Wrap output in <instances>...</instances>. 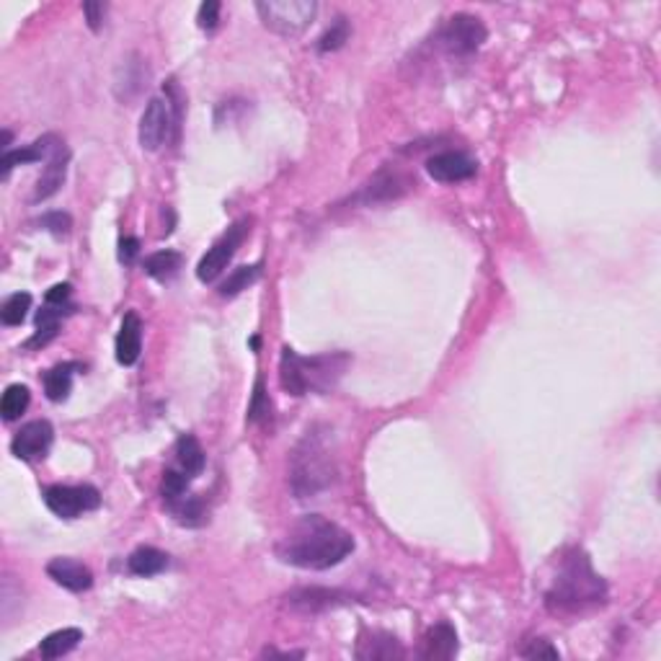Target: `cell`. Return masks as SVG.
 Returning a JSON list of instances; mask_svg holds the SVG:
<instances>
[{
	"mask_svg": "<svg viewBox=\"0 0 661 661\" xmlns=\"http://www.w3.org/2000/svg\"><path fill=\"white\" fill-rule=\"evenodd\" d=\"M352 550H354L352 532H346L342 525L320 514L300 517L274 547L282 564L308 571L334 569Z\"/></svg>",
	"mask_w": 661,
	"mask_h": 661,
	"instance_id": "obj_1",
	"label": "cell"
},
{
	"mask_svg": "<svg viewBox=\"0 0 661 661\" xmlns=\"http://www.w3.org/2000/svg\"><path fill=\"white\" fill-rule=\"evenodd\" d=\"M605 599H607V584L592 569L589 555L579 547L569 550L561 558L558 573L546 592L547 607L553 613L569 615V613H581L587 607L602 605Z\"/></svg>",
	"mask_w": 661,
	"mask_h": 661,
	"instance_id": "obj_2",
	"label": "cell"
},
{
	"mask_svg": "<svg viewBox=\"0 0 661 661\" xmlns=\"http://www.w3.org/2000/svg\"><path fill=\"white\" fill-rule=\"evenodd\" d=\"M346 367H349L346 352L300 357L295 349L287 346L282 349V360H279V383L295 398L308 393H328L336 388Z\"/></svg>",
	"mask_w": 661,
	"mask_h": 661,
	"instance_id": "obj_3",
	"label": "cell"
},
{
	"mask_svg": "<svg viewBox=\"0 0 661 661\" xmlns=\"http://www.w3.org/2000/svg\"><path fill=\"white\" fill-rule=\"evenodd\" d=\"M336 479V462L326 445V439L316 429L308 432L292 453L290 460V486L297 499L316 496L326 491Z\"/></svg>",
	"mask_w": 661,
	"mask_h": 661,
	"instance_id": "obj_4",
	"label": "cell"
},
{
	"mask_svg": "<svg viewBox=\"0 0 661 661\" xmlns=\"http://www.w3.org/2000/svg\"><path fill=\"white\" fill-rule=\"evenodd\" d=\"M256 13L267 29L282 37H295L305 31L318 13V3L313 0H261L256 3Z\"/></svg>",
	"mask_w": 661,
	"mask_h": 661,
	"instance_id": "obj_5",
	"label": "cell"
},
{
	"mask_svg": "<svg viewBox=\"0 0 661 661\" xmlns=\"http://www.w3.org/2000/svg\"><path fill=\"white\" fill-rule=\"evenodd\" d=\"M179 106L176 101H171L168 96H156L148 101L145 112L140 116V130H137V137H140V148L148 150V153H156L160 150L168 137H171V130L179 127Z\"/></svg>",
	"mask_w": 661,
	"mask_h": 661,
	"instance_id": "obj_6",
	"label": "cell"
},
{
	"mask_svg": "<svg viewBox=\"0 0 661 661\" xmlns=\"http://www.w3.org/2000/svg\"><path fill=\"white\" fill-rule=\"evenodd\" d=\"M486 37H488V31L480 19L470 16V13H457L439 29L436 42L453 57H468V55L479 52L486 42Z\"/></svg>",
	"mask_w": 661,
	"mask_h": 661,
	"instance_id": "obj_7",
	"label": "cell"
},
{
	"mask_svg": "<svg viewBox=\"0 0 661 661\" xmlns=\"http://www.w3.org/2000/svg\"><path fill=\"white\" fill-rule=\"evenodd\" d=\"M45 504L47 509L63 520H75L86 512H93L101 506V494L98 488H93L89 483L83 486H49L45 491Z\"/></svg>",
	"mask_w": 661,
	"mask_h": 661,
	"instance_id": "obj_8",
	"label": "cell"
},
{
	"mask_svg": "<svg viewBox=\"0 0 661 661\" xmlns=\"http://www.w3.org/2000/svg\"><path fill=\"white\" fill-rule=\"evenodd\" d=\"M246 225H249L246 220H241V223L230 225L228 233H225V235H220V238L215 241V246H212V249L202 256V261L197 264V279H199L202 284H212L220 274L225 272V267L230 264V258L235 256L238 246L243 243V238H246V233H249Z\"/></svg>",
	"mask_w": 661,
	"mask_h": 661,
	"instance_id": "obj_9",
	"label": "cell"
},
{
	"mask_svg": "<svg viewBox=\"0 0 661 661\" xmlns=\"http://www.w3.org/2000/svg\"><path fill=\"white\" fill-rule=\"evenodd\" d=\"M52 439H55L52 424L45 421V419H37V421L23 424L21 429L16 432L13 442H11V453L19 457V460L34 462V460H42L49 453Z\"/></svg>",
	"mask_w": 661,
	"mask_h": 661,
	"instance_id": "obj_10",
	"label": "cell"
},
{
	"mask_svg": "<svg viewBox=\"0 0 661 661\" xmlns=\"http://www.w3.org/2000/svg\"><path fill=\"white\" fill-rule=\"evenodd\" d=\"M476 171H479V163L465 153H457V150L436 153L427 160V174L439 183L468 182L476 176Z\"/></svg>",
	"mask_w": 661,
	"mask_h": 661,
	"instance_id": "obj_11",
	"label": "cell"
},
{
	"mask_svg": "<svg viewBox=\"0 0 661 661\" xmlns=\"http://www.w3.org/2000/svg\"><path fill=\"white\" fill-rule=\"evenodd\" d=\"M65 145V140H60L57 135H45L39 140H34L31 145H23V148H11V150H3V158H0V176L8 179L11 171L16 165L23 163H39V160H49L60 148Z\"/></svg>",
	"mask_w": 661,
	"mask_h": 661,
	"instance_id": "obj_12",
	"label": "cell"
},
{
	"mask_svg": "<svg viewBox=\"0 0 661 661\" xmlns=\"http://www.w3.org/2000/svg\"><path fill=\"white\" fill-rule=\"evenodd\" d=\"M47 576L68 592H89L93 587L91 569L72 558H52L47 564Z\"/></svg>",
	"mask_w": 661,
	"mask_h": 661,
	"instance_id": "obj_13",
	"label": "cell"
},
{
	"mask_svg": "<svg viewBox=\"0 0 661 661\" xmlns=\"http://www.w3.org/2000/svg\"><path fill=\"white\" fill-rule=\"evenodd\" d=\"M68 160H70L68 145H63L52 158L47 160L45 171H42V176L37 179V186H34L31 202H45V199L55 197V194L60 191V186L65 183V176H68Z\"/></svg>",
	"mask_w": 661,
	"mask_h": 661,
	"instance_id": "obj_14",
	"label": "cell"
},
{
	"mask_svg": "<svg viewBox=\"0 0 661 661\" xmlns=\"http://www.w3.org/2000/svg\"><path fill=\"white\" fill-rule=\"evenodd\" d=\"M142 352V320L137 313H124L119 334H116V362L132 367L140 360Z\"/></svg>",
	"mask_w": 661,
	"mask_h": 661,
	"instance_id": "obj_15",
	"label": "cell"
},
{
	"mask_svg": "<svg viewBox=\"0 0 661 661\" xmlns=\"http://www.w3.org/2000/svg\"><path fill=\"white\" fill-rule=\"evenodd\" d=\"M421 659L450 661L457 654V633L450 623H436L421 640Z\"/></svg>",
	"mask_w": 661,
	"mask_h": 661,
	"instance_id": "obj_16",
	"label": "cell"
},
{
	"mask_svg": "<svg viewBox=\"0 0 661 661\" xmlns=\"http://www.w3.org/2000/svg\"><path fill=\"white\" fill-rule=\"evenodd\" d=\"M145 86H148V68H145V63L137 55H130L127 60H122V65L116 70V96L122 101H132V98H137L140 93L145 91Z\"/></svg>",
	"mask_w": 661,
	"mask_h": 661,
	"instance_id": "obj_17",
	"label": "cell"
},
{
	"mask_svg": "<svg viewBox=\"0 0 661 661\" xmlns=\"http://www.w3.org/2000/svg\"><path fill=\"white\" fill-rule=\"evenodd\" d=\"M357 657L360 659H372V661H390V659H403L406 651L398 640L388 636V633H372L369 640L360 639L357 643Z\"/></svg>",
	"mask_w": 661,
	"mask_h": 661,
	"instance_id": "obj_18",
	"label": "cell"
},
{
	"mask_svg": "<svg viewBox=\"0 0 661 661\" xmlns=\"http://www.w3.org/2000/svg\"><path fill=\"white\" fill-rule=\"evenodd\" d=\"M336 597L339 594L331 592V589H318V587H310V589H295L284 597L287 607L300 610V613H320L326 607H334L336 605Z\"/></svg>",
	"mask_w": 661,
	"mask_h": 661,
	"instance_id": "obj_19",
	"label": "cell"
},
{
	"mask_svg": "<svg viewBox=\"0 0 661 661\" xmlns=\"http://www.w3.org/2000/svg\"><path fill=\"white\" fill-rule=\"evenodd\" d=\"M176 460H179V468L189 479L202 476V470H205V450H202V445H199V439L194 434H182L179 436Z\"/></svg>",
	"mask_w": 661,
	"mask_h": 661,
	"instance_id": "obj_20",
	"label": "cell"
},
{
	"mask_svg": "<svg viewBox=\"0 0 661 661\" xmlns=\"http://www.w3.org/2000/svg\"><path fill=\"white\" fill-rule=\"evenodd\" d=\"M68 310L70 305H47L45 302V308L37 313V334H34V339L26 342V346L31 349V346H47L52 342L57 336V331H60V318Z\"/></svg>",
	"mask_w": 661,
	"mask_h": 661,
	"instance_id": "obj_21",
	"label": "cell"
},
{
	"mask_svg": "<svg viewBox=\"0 0 661 661\" xmlns=\"http://www.w3.org/2000/svg\"><path fill=\"white\" fill-rule=\"evenodd\" d=\"M127 569L132 571L135 576H156L160 571L168 569V555L158 550V547H150V546H142L137 547L135 553L127 558Z\"/></svg>",
	"mask_w": 661,
	"mask_h": 661,
	"instance_id": "obj_22",
	"label": "cell"
},
{
	"mask_svg": "<svg viewBox=\"0 0 661 661\" xmlns=\"http://www.w3.org/2000/svg\"><path fill=\"white\" fill-rule=\"evenodd\" d=\"M81 640H83V631H81V628H63V631L49 633V636L39 643V654H42V659L47 661L60 659V657L70 654Z\"/></svg>",
	"mask_w": 661,
	"mask_h": 661,
	"instance_id": "obj_23",
	"label": "cell"
},
{
	"mask_svg": "<svg viewBox=\"0 0 661 661\" xmlns=\"http://www.w3.org/2000/svg\"><path fill=\"white\" fill-rule=\"evenodd\" d=\"M78 365L75 362H65V365L52 367L45 375V393L49 401L60 403L70 395V388H72V375H75Z\"/></svg>",
	"mask_w": 661,
	"mask_h": 661,
	"instance_id": "obj_24",
	"label": "cell"
},
{
	"mask_svg": "<svg viewBox=\"0 0 661 661\" xmlns=\"http://www.w3.org/2000/svg\"><path fill=\"white\" fill-rule=\"evenodd\" d=\"M182 264H183L182 253L165 249V251L150 253V256L145 258V274L153 276V279H160V282H168V279H174V276L179 274Z\"/></svg>",
	"mask_w": 661,
	"mask_h": 661,
	"instance_id": "obj_25",
	"label": "cell"
},
{
	"mask_svg": "<svg viewBox=\"0 0 661 661\" xmlns=\"http://www.w3.org/2000/svg\"><path fill=\"white\" fill-rule=\"evenodd\" d=\"M168 509L174 512V517L186 527H199L207 520L205 504L199 496H191V494H183L182 499L168 504Z\"/></svg>",
	"mask_w": 661,
	"mask_h": 661,
	"instance_id": "obj_26",
	"label": "cell"
},
{
	"mask_svg": "<svg viewBox=\"0 0 661 661\" xmlns=\"http://www.w3.org/2000/svg\"><path fill=\"white\" fill-rule=\"evenodd\" d=\"M29 401H31V393L26 386H8L3 398H0V413L5 421H16L21 416L23 411L29 409Z\"/></svg>",
	"mask_w": 661,
	"mask_h": 661,
	"instance_id": "obj_27",
	"label": "cell"
},
{
	"mask_svg": "<svg viewBox=\"0 0 661 661\" xmlns=\"http://www.w3.org/2000/svg\"><path fill=\"white\" fill-rule=\"evenodd\" d=\"M261 276V264H253V267H238L235 272L228 274V279L220 284V297H235L241 295L243 290H249L253 282Z\"/></svg>",
	"mask_w": 661,
	"mask_h": 661,
	"instance_id": "obj_28",
	"label": "cell"
},
{
	"mask_svg": "<svg viewBox=\"0 0 661 661\" xmlns=\"http://www.w3.org/2000/svg\"><path fill=\"white\" fill-rule=\"evenodd\" d=\"M29 310H31V295L13 292L11 297H5V302L0 308V320H3V326H21L29 316Z\"/></svg>",
	"mask_w": 661,
	"mask_h": 661,
	"instance_id": "obj_29",
	"label": "cell"
},
{
	"mask_svg": "<svg viewBox=\"0 0 661 661\" xmlns=\"http://www.w3.org/2000/svg\"><path fill=\"white\" fill-rule=\"evenodd\" d=\"M160 491H163V499H165V504L182 499L183 494L189 491V476H186L183 470H174V468H168V470L163 473V480H160Z\"/></svg>",
	"mask_w": 661,
	"mask_h": 661,
	"instance_id": "obj_30",
	"label": "cell"
},
{
	"mask_svg": "<svg viewBox=\"0 0 661 661\" xmlns=\"http://www.w3.org/2000/svg\"><path fill=\"white\" fill-rule=\"evenodd\" d=\"M349 23L343 16H339L336 21L331 23V29H326V34L318 39V52H336V49H342L346 45V39H349Z\"/></svg>",
	"mask_w": 661,
	"mask_h": 661,
	"instance_id": "obj_31",
	"label": "cell"
},
{
	"mask_svg": "<svg viewBox=\"0 0 661 661\" xmlns=\"http://www.w3.org/2000/svg\"><path fill=\"white\" fill-rule=\"evenodd\" d=\"M269 411H272V403H269V398H267V393H264V380L258 377V380H256V388H253L251 406H249V421H261V419H267Z\"/></svg>",
	"mask_w": 661,
	"mask_h": 661,
	"instance_id": "obj_32",
	"label": "cell"
},
{
	"mask_svg": "<svg viewBox=\"0 0 661 661\" xmlns=\"http://www.w3.org/2000/svg\"><path fill=\"white\" fill-rule=\"evenodd\" d=\"M37 223L45 230H49L52 235H68L70 228H72V220H70V215H65V212H47Z\"/></svg>",
	"mask_w": 661,
	"mask_h": 661,
	"instance_id": "obj_33",
	"label": "cell"
},
{
	"mask_svg": "<svg viewBox=\"0 0 661 661\" xmlns=\"http://www.w3.org/2000/svg\"><path fill=\"white\" fill-rule=\"evenodd\" d=\"M220 3L217 0H207L199 5V13H197V23H199V29H207V31H212L217 21H220Z\"/></svg>",
	"mask_w": 661,
	"mask_h": 661,
	"instance_id": "obj_34",
	"label": "cell"
},
{
	"mask_svg": "<svg viewBox=\"0 0 661 661\" xmlns=\"http://www.w3.org/2000/svg\"><path fill=\"white\" fill-rule=\"evenodd\" d=\"M522 657H527V659H558V651L550 646V640L538 639L530 640V646L522 648Z\"/></svg>",
	"mask_w": 661,
	"mask_h": 661,
	"instance_id": "obj_35",
	"label": "cell"
},
{
	"mask_svg": "<svg viewBox=\"0 0 661 661\" xmlns=\"http://www.w3.org/2000/svg\"><path fill=\"white\" fill-rule=\"evenodd\" d=\"M70 295H72V287L68 282H63V284H55V287L47 290L45 302L47 305H68Z\"/></svg>",
	"mask_w": 661,
	"mask_h": 661,
	"instance_id": "obj_36",
	"label": "cell"
},
{
	"mask_svg": "<svg viewBox=\"0 0 661 661\" xmlns=\"http://www.w3.org/2000/svg\"><path fill=\"white\" fill-rule=\"evenodd\" d=\"M137 253H140V241L137 238L127 235V238L119 241V261L122 264H132L137 258Z\"/></svg>",
	"mask_w": 661,
	"mask_h": 661,
	"instance_id": "obj_37",
	"label": "cell"
},
{
	"mask_svg": "<svg viewBox=\"0 0 661 661\" xmlns=\"http://www.w3.org/2000/svg\"><path fill=\"white\" fill-rule=\"evenodd\" d=\"M83 13L89 19V26L93 31L101 29V21H104V13H106V5L104 3H83Z\"/></svg>",
	"mask_w": 661,
	"mask_h": 661,
	"instance_id": "obj_38",
	"label": "cell"
},
{
	"mask_svg": "<svg viewBox=\"0 0 661 661\" xmlns=\"http://www.w3.org/2000/svg\"><path fill=\"white\" fill-rule=\"evenodd\" d=\"M264 657H276V651L267 648V651H264ZM282 657H302V654H282Z\"/></svg>",
	"mask_w": 661,
	"mask_h": 661,
	"instance_id": "obj_39",
	"label": "cell"
}]
</instances>
